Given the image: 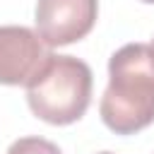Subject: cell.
Masks as SVG:
<instances>
[{
  "label": "cell",
  "mask_w": 154,
  "mask_h": 154,
  "mask_svg": "<svg viewBox=\"0 0 154 154\" xmlns=\"http://www.w3.org/2000/svg\"><path fill=\"white\" fill-rule=\"evenodd\" d=\"M51 58L48 46L29 26H0V84H29Z\"/></svg>",
  "instance_id": "277c9868"
},
{
  "label": "cell",
  "mask_w": 154,
  "mask_h": 154,
  "mask_svg": "<svg viewBox=\"0 0 154 154\" xmlns=\"http://www.w3.org/2000/svg\"><path fill=\"white\" fill-rule=\"evenodd\" d=\"M101 120L116 135H135L154 123V53L147 43H125L108 60Z\"/></svg>",
  "instance_id": "6da1fadb"
},
{
  "label": "cell",
  "mask_w": 154,
  "mask_h": 154,
  "mask_svg": "<svg viewBox=\"0 0 154 154\" xmlns=\"http://www.w3.org/2000/svg\"><path fill=\"white\" fill-rule=\"evenodd\" d=\"M142 2H152V5H154V0H142Z\"/></svg>",
  "instance_id": "52a82bcc"
},
{
  "label": "cell",
  "mask_w": 154,
  "mask_h": 154,
  "mask_svg": "<svg viewBox=\"0 0 154 154\" xmlns=\"http://www.w3.org/2000/svg\"><path fill=\"white\" fill-rule=\"evenodd\" d=\"M7 154H63L58 149V144H53L51 140L46 137H36V135H29V137H19L10 144Z\"/></svg>",
  "instance_id": "5b68a950"
},
{
  "label": "cell",
  "mask_w": 154,
  "mask_h": 154,
  "mask_svg": "<svg viewBox=\"0 0 154 154\" xmlns=\"http://www.w3.org/2000/svg\"><path fill=\"white\" fill-rule=\"evenodd\" d=\"M152 53H154V41H152Z\"/></svg>",
  "instance_id": "ba28073f"
},
{
  "label": "cell",
  "mask_w": 154,
  "mask_h": 154,
  "mask_svg": "<svg viewBox=\"0 0 154 154\" xmlns=\"http://www.w3.org/2000/svg\"><path fill=\"white\" fill-rule=\"evenodd\" d=\"M96 14L99 0H36V34L48 48L67 46L94 29Z\"/></svg>",
  "instance_id": "3957f363"
},
{
  "label": "cell",
  "mask_w": 154,
  "mask_h": 154,
  "mask_svg": "<svg viewBox=\"0 0 154 154\" xmlns=\"http://www.w3.org/2000/svg\"><path fill=\"white\" fill-rule=\"evenodd\" d=\"M99 154H113V152H99Z\"/></svg>",
  "instance_id": "8992f818"
},
{
  "label": "cell",
  "mask_w": 154,
  "mask_h": 154,
  "mask_svg": "<svg viewBox=\"0 0 154 154\" xmlns=\"http://www.w3.org/2000/svg\"><path fill=\"white\" fill-rule=\"evenodd\" d=\"M91 67L75 55H55L26 84V103L36 118L51 125L79 120L91 101Z\"/></svg>",
  "instance_id": "7a4b0ae2"
}]
</instances>
